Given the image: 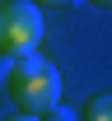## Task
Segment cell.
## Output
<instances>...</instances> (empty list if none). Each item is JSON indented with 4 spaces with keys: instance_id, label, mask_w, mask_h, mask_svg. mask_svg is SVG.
Segmentation results:
<instances>
[{
    "instance_id": "5",
    "label": "cell",
    "mask_w": 112,
    "mask_h": 121,
    "mask_svg": "<svg viewBox=\"0 0 112 121\" xmlns=\"http://www.w3.org/2000/svg\"><path fill=\"white\" fill-rule=\"evenodd\" d=\"M47 121H75V112H70V107H51Z\"/></svg>"
},
{
    "instance_id": "3",
    "label": "cell",
    "mask_w": 112,
    "mask_h": 121,
    "mask_svg": "<svg viewBox=\"0 0 112 121\" xmlns=\"http://www.w3.org/2000/svg\"><path fill=\"white\" fill-rule=\"evenodd\" d=\"M80 121H112V93H94L80 107Z\"/></svg>"
},
{
    "instance_id": "1",
    "label": "cell",
    "mask_w": 112,
    "mask_h": 121,
    "mask_svg": "<svg viewBox=\"0 0 112 121\" xmlns=\"http://www.w3.org/2000/svg\"><path fill=\"white\" fill-rule=\"evenodd\" d=\"M5 93H9V103H14L19 112H28V117H47L51 107H61V70H56L42 51L19 56V60H9Z\"/></svg>"
},
{
    "instance_id": "7",
    "label": "cell",
    "mask_w": 112,
    "mask_h": 121,
    "mask_svg": "<svg viewBox=\"0 0 112 121\" xmlns=\"http://www.w3.org/2000/svg\"><path fill=\"white\" fill-rule=\"evenodd\" d=\"M5 79H9V60L0 56V89H5Z\"/></svg>"
},
{
    "instance_id": "8",
    "label": "cell",
    "mask_w": 112,
    "mask_h": 121,
    "mask_svg": "<svg viewBox=\"0 0 112 121\" xmlns=\"http://www.w3.org/2000/svg\"><path fill=\"white\" fill-rule=\"evenodd\" d=\"M94 5H98V9H112V0H94Z\"/></svg>"
},
{
    "instance_id": "6",
    "label": "cell",
    "mask_w": 112,
    "mask_h": 121,
    "mask_svg": "<svg viewBox=\"0 0 112 121\" xmlns=\"http://www.w3.org/2000/svg\"><path fill=\"white\" fill-rule=\"evenodd\" d=\"M5 121H47V117H28V112H14V117H5Z\"/></svg>"
},
{
    "instance_id": "4",
    "label": "cell",
    "mask_w": 112,
    "mask_h": 121,
    "mask_svg": "<svg viewBox=\"0 0 112 121\" xmlns=\"http://www.w3.org/2000/svg\"><path fill=\"white\" fill-rule=\"evenodd\" d=\"M37 9H70V5H80V0H33Z\"/></svg>"
},
{
    "instance_id": "2",
    "label": "cell",
    "mask_w": 112,
    "mask_h": 121,
    "mask_svg": "<svg viewBox=\"0 0 112 121\" xmlns=\"http://www.w3.org/2000/svg\"><path fill=\"white\" fill-rule=\"evenodd\" d=\"M42 9L33 5V0H9V5H0V56L5 60H19V56H33L37 47H42Z\"/></svg>"
}]
</instances>
